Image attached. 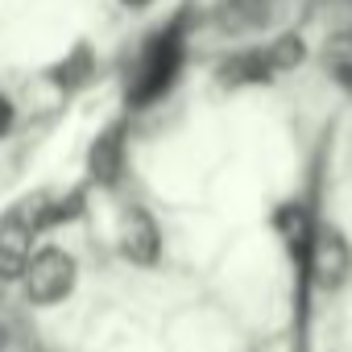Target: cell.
Here are the masks:
<instances>
[{
	"mask_svg": "<svg viewBox=\"0 0 352 352\" xmlns=\"http://www.w3.org/2000/svg\"><path fill=\"white\" fill-rule=\"evenodd\" d=\"M179 63H183V42H179V30L157 34V38L145 46V54H141V67H137L133 87H129V100H133L137 108L153 104V100H157V96L174 83V75H179Z\"/></svg>",
	"mask_w": 352,
	"mask_h": 352,
	"instance_id": "6da1fadb",
	"label": "cell"
},
{
	"mask_svg": "<svg viewBox=\"0 0 352 352\" xmlns=\"http://www.w3.org/2000/svg\"><path fill=\"white\" fill-rule=\"evenodd\" d=\"M71 286H75V257L71 253L42 249V253L30 257V265H25V294H30V302L50 307V302L67 298Z\"/></svg>",
	"mask_w": 352,
	"mask_h": 352,
	"instance_id": "7a4b0ae2",
	"label": "cell"
},
{
	"mask_svg": "<svg viewBox=\"0 0 352 352\" xmlns=\"http://www.w3.org/2000/svg\"><path fill=\"white\" fill-rule=\"evenodd\" d=\"M34 212L30 208H17L0 220V282H13V278H25V265H30V236H34Z\"/></svg>",
	"mask_w": 352,
	"mask_h": 352,
	"instance_id": "3957f363",
	"label": "cell"
},
{
	"mask_svg": "<svg viewBox=\"0 0 352 352\" xmlns=\"http://www.w3.org/2000/svg\"><path fill=\"white\" fill-rule=\"evenodd\" d=\"M311 274H315V282L319 286H340L344 278H348V270H352V253H348V245H344V236L340 232H331V228H323L315 241H311Z\"/></svg>",
	"mask_w": 352,
	"mask_h": 352,
	"instance_id": "277c9868",
	"label": "cell"
},
{
	"mask_svg": "<svg viewBox=\"0 0 352 352\" xmlns=\"http://www.w3.org/2000/svg\"><path fill=\"white\" fill-rule=\"evenodd\" d=\"M120 253L137 265H153L157 261V224L145 212H129L124 228H120Z\"/></svg>",
	"mask_w": 352,
	"mask_h": 352,
	"instance_id": "5b68a950",
	"label": "cell"
},
{
	"mask_svg": "<svg viewBox=\"0 0 352 352\" xmlns=\"http://www.w3.org/2000/svg\"><path fill=\"white\" fill-rule=\"evenodd\" d=\"M270 21V0H220L216 25L224 34H249Z\"/></svg>",
	"mask_w": 352,
	"mask_h": 352,
	"instance_id": "8992f818",
	"label": "cell"
},
{
	"mask_svg": "<svg viewBox=\"0 0 352 352\" xmlns=\"http://www.w3.org/2000/svg\"><path fill=\"white\" fill-rule=\"evenodd\" d=\"M120 170H124V129L112 124V129L91 145V174H96L104 187H112V183L120 179Z\"/></svg>",
	"mask_w": 352,
	"mask_h": 352,
	"instance_id": "52a82bcc",
	"label": "cell"
},
{
	"mask_svg": "<svg viewBox=\"0 0 352 352\" xmlns=\"http://www.w3.org/2000/svg\"><path fill=\"white\" fill-rule=\"evenodd\" d=\"M274 75V67H270V58L261 54V50H249V54H236V58H228L224 67H220V83H261V79H270Z\"/></svg>",
	"mask_w": 352,
	"mask_h": 352,
	"instance_id": "ba28073f",
	"label": "cell"
},
{
	"mask_svg": "<svg viewBox=\"0 0 352 352\" xmlns=\"http://www.w3.org/2000/svg\"><path fill=\"white\" fill-rule=\"evenodd\" d=\"M265 58H270V67H274V71H286V67H294V63L302 58V42H298V38H282Z\"/></svg>",
	"mask_w": 352,
	"mask_h": 352,
	"instance_id": "9c48e42d",
	"label": "cell"
},
{
	"mask_svg": "<svg viewBox=\"0 0 352 352\" xmlns=\"http://www.w3.org/2000/svg\"><path fill=\"white\" fill-rule=\"evenodd\" d=\"M13 129V104L5 100V96H0V137H5Z\"/></svg>",
	"mask_w": 352,
	"mask_h": 352,
	"instance_id": "30bf717a",
	"label": "cell"
},
{
	"mask_svg": "<svg viewBox=\"0 0 352 352\" xmlns=\"http://www.w3.org/2000/svg\"><path fill=\"white\" fill-rule=\"evenodd\" d=\"M336 75H340V79H344V83H348V87H352V67H340V71H336Z\"/></svg>",
	"mask_w": 352,
	"mask_h": 352,
	"instance_id": "8fae6325",
	"label": "cell"
},
{
	"mask_svg": "<svg viewBox=\"0 0 352 352\" xmlns=\"http://www.w3.org/2000/svg\"><path fill=\"white\" fill-rule=\"evenodd\" d=\"M124 5H133V9H141V5H149V0H124Z\"/></svg>",
	"mask_w": 352,
	"mask_h": 352,
	"instance_id": "7c38bea8",
	"label": "cell"
},
{
	"mask_svg": "<svg viewBox=\"0 0 352 352\" xmlns=\"http://www.w3.org/2000/svg\"><path fill=\"white\" fill-rule=\"evenodd\" d=\"M344 42H348V46H352V34H348V38H344Z\"/></svg>",
	"mask_w": 352,
	"mask_h": 352,
	"instance_id": "4fadbf2b",
	"label": "cell"
}]
</instances>
